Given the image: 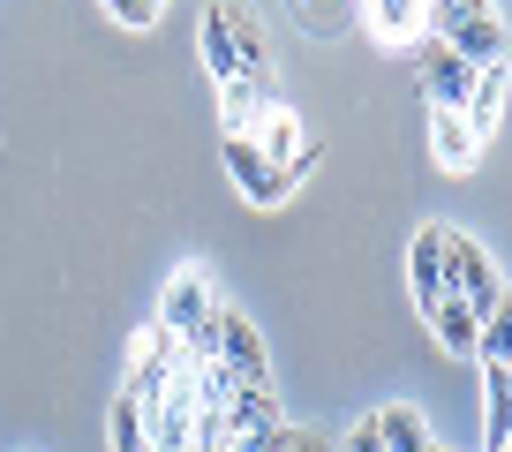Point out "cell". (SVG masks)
Masks as SVG:
<instances>
[{"label":"cell","instance_id":"obj_1","mask_svg":"<svg viewBox=\"0 0 512 452\" xmlns=\"http://www.w3.org/2000/svg\"><path fill=\"white\" fill-rule=\"evenodd\" d=\"M445 294H452L475 324L505 317V279H497L490 249H482L475 234H452V226H445Z\"/></svg>","mask_w":512,"mask_h":452},{"label":"cell","instance_id":"obj_2","mask_svg":"<svg viewBox=\"0 0 512 452\" xmlns=\"http://www.w3.org/2000/svg\"><path fill=\"white\" fill-rule=\"evenodd\" d=\"M430 38L445 53H460L467 68H497V61H505V16H497V8H475V0H445V8H430Z\"/></svg>","mask_w":512,"mask_h":452},{"label":"cell","instance_id":"obj_3","mask_svg":"<svg viewBox=\"0 0 512 452\" xmlns=\"http://www.w3.org/2000/svg\"><path fill=\"white\" fill-rule=\"evenodd\" d=\"M189 362H219L234 385H272V362H264V332H256L241 309H226V302H219V317H211L204 347H196Z\"/></svg>","mask_w":512,"mask_h":452},{"label":"cell","instance_id":"obj_4","mask_svg":"<svg viewBox=\"0 0 512 452\" xmlns=\"http://www.w3.org/2000/svg\"><path fill=\"white\" fill-rule=\"evenodd\" d=\"M241 136H249V144H256V159L272 166V174L287 181V189H294V181H302L309 166L324 159V144H317V136L302 129V113H287V106L256 113V121H249V129H241Z\"/></svg>","mask_w":512,"mask_h":452},{"label":"cell","instance_id":"obj_5","mask_svg":"<svg viewBox=\"0 0 512 452\" xmlns=\"http://www.w3.org/2000/svg\"><path fill=\"white\" fill-rule=\"evenodd\" d=\"M211 317H219V294H211V272L204 264H181L174 279H166V294H159V332H174L181 347H204V332H211Z\"/></svg>","mask_w":512,"mask_h":452},{"label":"cell","instance_id":"obj_6","mask_svg":"<svg viewBox=\"0 0 512 452\" xmlns=\"http://www.w3.org/2000/svg\"><path fill=\"white\" fill-rule=\"evenodd\" d=\"M181 370H189V347H181L174 332H159V324H144V332H136V355H128V385H121V392L151 407Z\"/></svg>","mask_w":512,"mask_h":452},{"label":"cell","instance_id":"obj_7","mask_svg":"<svg viewBox=\"0 0 512 452\" xmlns=\"http://www.w3.org/2000/svg\"><path fill=\"white\" fill-rule=\"evenodd\" d=\"M415 53V76H422V98H430V113H467V98H475V76L482 68H467L460 53H445L437 38H422Z\"/></svg>","mask_w":512,"mask_h":452},{"label":"cell","instance_id":"obj_8","mask_svg":"<svg viewBox=\"0 0 512 452\" xmlns=\"http://www.w3.org/2000/svg\"><path fill=\"white\" fill-rule=\"evenodd\" d=\"M196 53L211 83H241V8H204L196 16Z\"/></svg>","mask_w":512,"mask_h":452},{"label":"cell","instance_id":"obj_9","mask_svg":"<svg viewBox=\"0 0 512 452\" xmlns=\"http://www.w3.org/2000/svg\"><path fill=\"white\" fill-rule=\"evenodd\" d=\"M219 151H226V174H234V189L249 196V204H287V196H294L287 181L272 174V166L256 159V144H249L241 129H234V136H219Z\"/></svg>","mask_w":512,"mask_h":452},{"label":"cell","instance_id":"obj_10","mask_svg":"<svg viewBox=\"0 0 512 452\" xmlns=\"http://www.w3.org/2000/svg\"><path fill=\"white\" fill-rule=\"evenodd\" d=\"M407 294H415V309H430L445 294V226H422L407 242Z\"/></svg>","mask_w":512,"mask_h":452},{"label":"cell","instance_id":"obj_11","mask_svg":"<svg viewBox=\"0 0 512 452\" xmlns=\"http://www.w3.org/2000/svg\"><path fill=\"white\" fill-rule=\"evenodd\" d=\"M362 23L384 46H422V38H430V8H422V0H369Z\"/></svg>","mask_w":512,"mask_h":452},{"label":"cell","instance_id":"obj_12","mask_svg":"<svg viewBox=\"0 0 512 452\" xmlns=\"http://www.w3.org/2000/svg\"><path fill=\"white\" fill-rule=\"evenodd\" d=\"M219 422H226V437H241V430H264V422H287V415H279L272 385H234L226 407H219Z\"/></svg>","mask_w":512,"mask_h":452},{"label":"cell","instance_id":"obj_13","mask_svg":"<svg viewBox=\"0 0 512 452\" xmlns=\"http://www.w3.org/2000/svg\"><path fill=\"white\" fill-rule=\"evenodd\" d=\"M369 430H377L384 452H430V445H437L430 422H422V407H377V415H369Z\"/></svg>","mask_w":512,"mask_h":452},{"label":"cell","instance_id":"obj_14","mask_svg":"<svg viewBox=\"0 0 512 452\" xmlns=\"http://www.w3.org/2000/svg\"><path fill=\"white\" fill-rule=\"evenodd\" d=\"M430 151H437V166H445V174H475V159H482V144L467 136L460 113H430Z\"/></svg>","mask_w":512,"mask_h":452},{"label":"cell","instance_id":"obj_15","mask_svg":"<svg viewBox=\"0 0 512 452\" xmlns=\"http://www.w3.org/2000/svg\"><path fill=\"white\" fill-rule=\"evenodd\" d=\"M460 121H467V136H475V144L497 129V121H505V61L475 76V98H467V113H460Z\"/></svg>","mask_w":512,"mask_h":452},{"label":"cell","instance_id":"obj_16","mask_svg":"<svg viewBox=\"0 0 512 452\" xmlns=\"http://www.w3.org/2000/svg\"><path fill=\"white\" fill-rule=\"evenodd\" d=\"M422 317H430V332H437V347H445V355H475V339H482V324L467 317V309L452 302V294H437V302L422 309Z\"/></svg>","mask_w":512,"mask_h":452},{"label":"cell","instance_id":"obj_17","mask_svg":"<svg viewBox=\"0 0 512 452\" xmlns=\"http://www.w3.org/2000/svg\"><path fill=\"white\" fill-rule=\"evenodd\" d=\"M106 445L113 452H151V430H144V400H113V415H106Z\"/></svg>","mask_w":512,"mask_h":452},{"label":"cell","instance_id":"obj_18","mask_svg":"<svg viewBox=\"0 0 512 452\" xmlns=\"http://www.w3.org/2000/svg\"><path fill=\"white\" fill-rule=\"evenodd\" d=\"M294 445V422H264V430H241L234 452H287Z\"/></svg>","mask_w":512,"mask_h":452},{"label":"cell","instance_id":"obj_19","mask_svg":"<svg viewBox=\"0 0 512 452\" xmlns=\"http://www.w3.org/2000/svg\"><path fill=\"white\" fill-rule=\"evenodd\" d=\"M475 362H512V324H505V317H490V324H482Z\"/></svg>","mask_w":512,"mask_h":452},{"label":"cell","instance_id":"obj_20","mask_svg":"<svg viewBox=\"0 0 512 452\" xmlns=\"http://www.w3.org/2000/svg\"><path fill=\"white\" fill-rule=\"evenodd\" d=\"M106 16H113V23H121V31H151V23H159V16H166V8H151V0H113Z\"/></svg>","mask_w":512,"mask_h":452},{"label":"cell","instance_id":"obj_21","mask_svg":"<svg viewBox=\"0 0 512 452\" xmlns=\"http://www.w3.org/2000/svg\"><path fill=\"white\" fill-rule=\"evenodd\" d=\"M287 452H332V445H324V437H309V430H294V445Z\"/></svg>","mask_w":512,"mask_h":452},{"label":"cell","instance_id":"obj_22","mask_svg":"<svg viewBox=\"0 0 512 452\" xmlns=\"http://www.w3.org/2000/svg\"><path fill=\"white\" fill-rule=\"evenodd\" d=\"M430 452H445V445H430Z\"/></svg>","mask_w":512,"mask_h":452}]
</instances>
